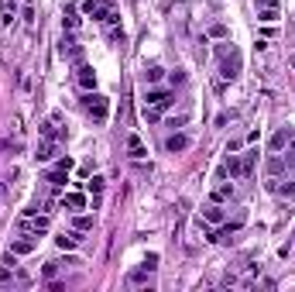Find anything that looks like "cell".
Instances as JSON below:
<instances>
[{"label": "cell", "instance_id": "cell-1", "mask_svg": "<svg viewBox=\"0 0 295 292\" xmlns=\"http://www.w3.org/2000/svg\"><path fill=\"white\" fill-rule=\"evenodd\" d=\"M217 55H220V76L227 79V83H234V79L240 76V65H244L240 48H237L234 41H220V45H217Z\"/></svg>", "mask_w": 295, "mask_h": 292}, {"label": "cell", "instance_id": "cell-2", "mask_svg": "<svg viewBox=\"0 0 295 292\" xmlns=\"http://www.w3.org/2000/svg\"><path fill=\"white\" fill-rule=\"evenodd\" d=\"M82 110L93 117L96 124H103V120L110 117V100L103 97V93H93V90H89V93H82Z\"/></svg>", "mask_w": 295, "mask_h": 292}, {"label": "cell", "instance_id": "cell-3", "mask_svg": "<svg viewBox=\"0 0 295 292\" xmlns=\"http://www.w3.org/2000/svg\"><path fill=\"white\" fill-rule=\"evenodd\" d=\"M199 220L203 224H210V227H220V224H227V210H223V203H206L203 210H199Z\"/></svg>", "mask_w": 295, "mask_h": 292}, {"label": "cell", "instance_id": "cell-4", "mask_svg": "<svg viewBox=\"0 0 295 292\" xmlns=\"http://www.w3.org/2000/svg\"><path fill=\"white\" fill-rule=\"evenodd\" d=\"M175 103V93H168V90H148L144 93V107H155V110H168Z\"/></svg>", "mask_w": 295, "mask_h": 292}, {"label": "cell", "instance_id": "cell-5", "mask_svg": "<svg viewBox=\"0 0 295 292\" xmlns=\"http://www.w3.org/2000/svg\"><path fill=\"white\" fill-rule=\"evenodd\" d=\"M254 11H257V21H264V24H275L281 18L278 0H254Z\"/></svg>", "mask_w": 295, "mask_h": 292}, {"label": "cell", "instance_id": "cell-6", "mask_svg": "<svg viewBox=\"0 0 295 292\" xmlns=\"http://www.w3.org/2000/svg\"><path fill=\"white\" fill-rule=\"evenodd\" d=\"M48 227H52V220H48V213H28V220H21V231H28V234H35V237H41V234H48Z\"/></svg>", "mask_w": 295, "mask_h": 292}, {"label": "cell", "instance_id": "cell-7", "mask_svg": "<svg viewBox=\"0 0 295 292\" xmlns=\"http://www.w3.org/2000/svg\"><path fill=\"white\" fill-rule=\"evenodd\" d=\"M189 148H192V137L182 134V131L165 137V152H168V155H182V152H189Z\"/></svg>", "mask_w": 295, "mask_h": 292}, {"label": "cell", "instance_id": "cell-8", "mask_svg": "<svg viewBox=\"0 0 295 292\" xmlns=\"http://www.w3.org/2000/svg\"><path fill=\"white\" fill-rule=\"evenodd\" d=\"M110 11H114V7H110L107 0H86V4H82V18H93V21H107Z\"/></svg>", "mask_w": 295, "mask_h": 292}, {"label": "cell", "instance_id": "cell-9", "mask_svg": "<svg viewBox=\"0 0 295 292\" xmlns=\"http://www.w3.org/2000/svg\"><path fill=\"white\" fill-rule=\"evenodd\" d=\"M76 83L82 86V90H86V93H89V90H96V69L79 62V65H76Z\"/></svg>", "mask_w": 295, "mask_h": 292}, {"label": "cell", "instance_id": "cell-10", "mask_svg": "<svg viewBox=\"0 0 295 292\" xmlns=\"http://www.w3.org/2000/svg\"><path fill=\"white\" fill-rule=\"evenodd\" d=\"M59 144L62 141H55V137H41V144H38V162H52V158L59 155Z\"/></svg>", "mask_w": 295, "mask_h": 292}, {"label": "cell", "instance_id": "cell-11", "mask_svg": "<svg viewBox=\"0 0 295 292\" xmlns=\"http://www.w3.org/2000/svg\"><path fill=\"white\" fill-rule=\"evenodd\" d=\"M292 134H295V127H278L275 134H271V141H268V144H271V152H285V148H288V141H292Z\"/></svg>", "mask_w": 295, "mask_h": 292}, {"label": "cell", "instance_id": "cell-12", "mask_svg": "<svg viewBox=\"0 0 295 292\" xmlns=\"http://www.w3.org/2000/svg\"><path fill=\"white\" fill-rule=\"evenodd\" d=\"M55 244H59L62 251H72V248L82 244V231H62L59 237H55Z\"/></svg>", "mask_w": 295, "mask_h": 292}, {"label": "cell", "instance_id": "cell-13", "mask_svg": "<svg viewBox=\"0 0 295 292\" xmlns=\"http://www.w3.org/2000/svg\"><path fill=\"white\" fill-rule=\"evenodd\" d=\"M79 24H82V11H76V7H65V11H62V28L72 35V31H79Z\"/></svg>", "mask_w": 295, "mask_h": 292}, {"label": "cell", "instance_id": "cell-14", "mask_svg": "<svg viewBox=\"0 0 295 292\" xmlns=\"http://www.w3.org/2000/svg\"><path fill=\"white\" fill-rule=\"evenodd\" d=\"M220 175H230V179H240V155H234V152H227V158H223V165H220Z\"/></svg>", "mask_w": 295, "mask_h": 292}, {"label": "cell", "instance_id": "cell-15", "mask_svg": "<svg viewBox=\"0 0 295 292\" xmlns=\"http://www.w3.org/2000/svg\"><path fill=\"white\" fill-rule=\"evenodd\" d=\"M59 52H62V55H65V58H72L76 65H79V62H82V48H79V45H76V41H72V38H62Z\"/></svg>", "mask_w": 295, "mask_h": 292}, {"label": "cell", "instance_id": "cell-16", "mask_svg": "<svg viewBox=\"0 0 295 292\" xmlns=\"http://www.w3.org/2000/svg\"><path fill=\"white\" fill-rule=\"evenodd\" d=\"M254 162H257V148H247L240 155V179H247V175L254 172Z\"/></svg>", "mask_w": 295, "mask_h": 292}, {"label": "cell", "instance_id": "cell-17", "mask_svg": "<svg viewBox=\"0 0 295 292\" xmlns=\"http://www.w3.org/2000/svg\"><path fill=\"white\" fill-rule=\"evenodd\" d=\"M35 248H38V241H35V237H18V241L11 244V251H14V254H31Z\"/></svg>", "mask_w": 295, "mask_h": 292}, {"label": "cell", "instance_id": "cell-18", "mask_svg": "<svg viewBox=\"0 0 295 292\" xmlns=\"http://www.w3.org/2000/svg\"><path fill=\"white\" fill-rule=\"evenodd\" d=\"M230 196H234V186H230V182H220V186H213L210 199H213V203H227Z\"/></svg>", "mask_w": 295, "mask_h": 292}, {"label": "cell", "instance_id": "cell-19", "mask_svg": "<svg viewBox=\"0 0 295 292\" xmlns=\"http://www.w3.org/2000/svg\"><path fill=\"white\" fill-rule=\"evenodd\" d=\"M127 152H131V158H144V155H148V152H144V141H141L138 134L127 137Z\"/></svg>", "mask_w": 295, "mask_h": 292}, {"label": "cell", "instance_id": "cell-20", "mask_svg": "<svg viewBox=\"0 0 295 292\" xmlns=\"http://www.w3.org/2000/svg\"><path fill=\"white\" fill-rule=\"evenodd\" d=\"M148 275H151V268H144V265H141V268H134V272L127 275V282H131V285H144V282H148ZM148 285H151V282H148Z\"/></svg>", "mask_w": 295, "mask_h": 292}, {"label": "cell", "instance_id": "cell-21", "mask_svg": "<svg viewBox=\"0 0 295 292\" xmlns=\"http://www.w3.org/2000/svg\"><path fill=\"white\" fill-rule=\"evenodd\" d=\"M62 203H65L69 210H82V206H86V196H82V193H65Z\"/></svg>", "mask_w": 295, "mask_h": 292}, {"label": "cell", "instance_id": "cell-22", "mask_svg": "<svg viewBox=\"0 0 295 292\" xmlns=\"http://www.w3.org/2000/svg\"><path fill=\"white\" fill-rule=\"evenodd\" d=\"M161 79H165V69H161V65H148V69H144V83L155 86V83H161Z\"/></svg>", "mask_w": 295, "mask_h": 292}, {"label": "cell", "instance_id": "cell-23", "mask_svg": "<svg viewBox=\"0 0 295 292\" xmlns=\"http://www.w3.org/2000/svg\"><path fill=\"white\" fill-rule=\"evenodd\" d=\"M21 18H24V24H28V28L35 24V0H24V7H21Z\"/></svg>", "mask_w": 295, "mask_h": 292}, {"label": "cell", "instance_id": "cell-24", "mask_svg": "<svg viewBox=\"0 0 295 292\" xmlns=\"http://www.w3.org/2000/svg\"><path fill=\"white\" fill-rule=\"evenodd\" d=\"M103 186H107V179H103V175H93V179L86 182V189H89L93 196H100V193H103Z\"/></svg>", "mask_w": 295, "mask_h": 292}, {"label": "cell", "instance_id": "cell-25", "mask_svg": "<svg viewBox=\"0 0 295 292\" xmlns=\"http://www.w3.org/2000/svg\"><path fill=\"white\" fill-rule=\"evenodd\" d=\"M275 193H278V196H285V199H292V196H295V179H285V186L278 182Z\"/></svg>", "mask_w": 295, "mask_h": 292}, {"label": "cell", "instance_id": "cell-26", "mask_svg": "<svg viewBox=\"0 0 295 292\" xmlns=\"http://www.w3.org/2000/svg\"><path fill=\"white\" fill-rule=\"evenodd\" d=\"M185 124H189V110H182V114L168 117V127H185Z\"/></svg>", "mask_w": 295, "mask_h": 292}, {"label": "cell", "instance_id": "cell-27", "mask_svg": "<svg viewBox=\"0 0 295 292\" xmlns=\"http://www.w3.org/2000/svg\"><path fill=\"white\" fill-rule=\"evenodd\" d=\"M76 231H93V216H76Z\"/></svg>", "mask_w": 295, "mask_h": 292}, {"label": "cell", "instance_id": "cell-28", "mask_svg": "<svg viewBox=\"0 0 295 292\" xmlns=\"http://www.w3.org/2000/svg\"><path fill=\"white\" fill-rule=\"evenodd\" d=\"M144 120H148V124L161 120V110H155V107H144Z\"/></svg>", "mask_w": 295, "mask_h": 292}, {"label": "cell", "instance_id": "cell-29", "mask_svg": "<svg viewBox=\"0 0 295 292\" xmlns=\"http://www.w3.org/2000/svg\"><path fill=\"white\" fill-rule=\"evenodd\" d=\"M55 169H59V172H69V169H72V158H69V155H62L59 162H55Z\"/></svg>", "mask_w": 295, "mask_h": 292}, {"label": "cell", "instance_id": "cell-30", "mask_svg": "<svg viewBox=\"0 0 295 292\" xmlns=\"http://www.w3.org/2000/svg\"><path fill=\"white\" fill-rule=\"evenodd\" d=\"M210 35H213V38H227V24H213Z\"/></svg>", "mask_w": 295, "mask_h": 292}, {"label": "cell", "instance_id": "cell-31", "mask_svg": "<svg viewBox=\"0 0 295 292\" xmlns=\"http://www.w3.org/2000/svg\"><path fill=\"white\" fill-rule=\"evenodd\" d=\"M168 83H172V86H182V83H185V72H178V69H175V72L168 76Z\"/></svg>", "mask_w": 295, "mask_h": 292}, {"label": "cell", "instance_id": "cell-32", "mask_svg": "<svg viewBox=\"0 0 295 292\" xmlns=\"http://www.w3.org/2000/svg\"><path fill=\"white\" fill-rule=\"evenodd\" d=\"M144 268H151V272H155V268H158V254H155V251H151V254H148V258H144Z\"/></svg>", "mask_w": 295, "mask_h": 292}, {"label": "cell", "instance_id": "cell-33", "mask_svg": "<svg viewBox=\"0 0 295 292\" xmlns=\"http://www.w3.org/2000/svg\"><path fill=\"white\" fill-rule=\"evenodd\" d=\"M288 155H295V134H292V141H288V148H285Z\"/></svg>", "mask_w": 295, "mask_h": 292}]
</instances>
